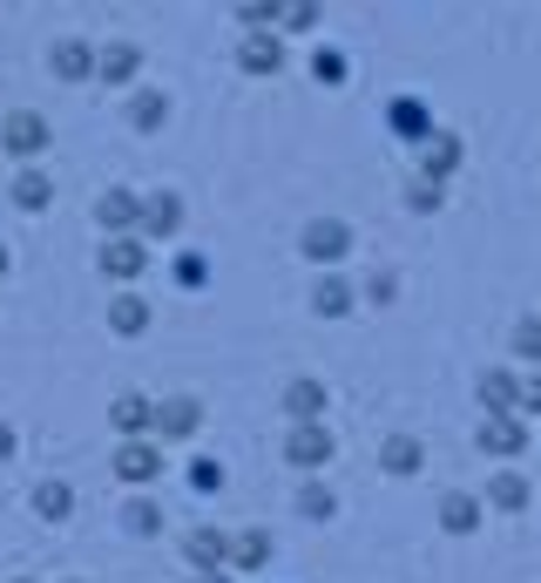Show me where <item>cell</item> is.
<instances>
[{
	"instance_id": "6da1fadb",
	"label": "cell",
	"mask_w": 541,
	"mask_h": 583,
	"mask_svg": "<svg viewBox=\"0 0 541 583\" xmlns=\"http://www.w3.org/2000/svg\"><path fill=\"white\" fill-rule=\"evenodd\" d=\"M298 252H305L312 265H325V272H332V265L352 252V224H345V217H312V224L298 231Z\"/></svg>"
},
{
	"instance_id": "7a4b0ae2",
	"label": "cell",
	"mask_w": 541,
	"mask_h": 583,
	"mask_svg": "<svg viewBox=\"0 0 541 583\" xmlns=\"http://www.w3.org/2000/svg\"><path fill=\"white\" fill-rule=\"evenodd\" d=\"M285 461H292V468H325V461H332V428H325V421H292Z\"/></svg>"
},
{
	"instance_id": "3957f363",
	"label": "cell",
	"mask_w": 541,
	"mask_h": 583,
	"mask_svg": "<svg viewBox=\"0 0 541 583\" xmlns=\"http://www.w3.org/2000/svg\"><path fill=\"white\" fill-rule=\"evenodd\" d=\"M197 428H204V400H190V393L156 400V435H163V441H190Z\"/></svg>"
},
{
	"instance_id": "277c9868",
	"label": "cell",
	"mask_w": 541,
	"mask_h": 583,
	"mask_svg": "<svg viewBox=\"0 0 541 583\" xmlns=\"http://www.w3.org/2000/svg\"><path fill=\"white\" fill-rule=\"evenodd\" d=\"M454 171H461V136H454V129H433V136L420 143V177H426V184H446Z\"/></svg>"
},
{
	"instance_id": "5b68a950",
	"label": "cell",
	"mask_w": 541,
	"mask_h": 583,
	"mask_svg": "<svg viewBox=\"0 0 541 583\" xmlns=\"http://www.w3.org/2000/svg\"><path fill=\"white\" fill-rule=\"evenodd\" d=\"M0 149H8V156H41L48 149V123L35 109H14L8 123H0Z\"/></svg>"
},
{
	"instance_id": "8992f818",
	"label": "cell",
	"mask_w": 541,
	"mask_h": 583,
	"mask_svg": "<svg viewBox=\"0 0 541 583\" xmlns=\"http://www.w3.org/2000/svg\"><path fill=\"white\" fill-rule=\"evenodd\" d=\"M109 428H116L122 441H142V435L156 428V400H142V393H122V400H109Z\"/></svg>"
},
{
	"instance_id": "52a82bcc",
	"label": "cell",
	"mask_w": 541,
	"mask_h": 583,
	"mask_svg": "<svg viewBox=\"0 0 541 583\" xmlns=\"http://www.w3.org/2000/svg\"><path fill=\"white\" fill-rule=\"evenodd\" d=\"M184 231V197L176 191H149L142 197V237H176Z\"/></svg>"
},
{
	"instance_id": "ba28073f",
	"label": "cell",
	"mask_w": 541,
	"mask_h": 583,
	"mask_svg": "<svg viewBox=\"0 0 541 583\" xmlns=\"http://www.w3.org/2000/svg\"><path fill=\"white\" fill-rule=\"evenodd\" d=\"M237 68L244 75H278L285 68V41L278 35H244L237 41Z\"/></svg>"
},
{
	"instance_id": "9c48e42d",
	"label": "cell",
	"mask_w": 541,
	"mask_h": 583,
	"mask_svg": "<svg viewBox=\"0 0 541 583\" xmlns=\"http://www.w3.org/2000/svg\"><path fill=\"white\" fill-rule=\"evenodd\" d=\"M96 265H102L109 279H122V285H129V279H142V265H149V252H142V237H109V244H102V259H96Z\"/></svg>"
},
{
	"instance_id": "30bf717a",
	"label": "cell",
	"mask_w": 541,
	"mask_h": 583,
	"mask_svg": "<svg viewBox=\"0 0 541 583\" xmlns=\"http://www.w3.org/2000/svg\"><path fill=\"white\" fill-rule=\"evenodd\" d=\"M96 224H102L109 237H129V224H142V197H129V191H102V197H96Z\"/></svg>"
},
{
	"instance_id": "8fae6325",
	"label": "cell",
	"mask_w": 541,
	"mask_h": 583,
	"mask_svg": "<svg viewBox=\"0 0 541 583\" xmlns=\"http://www.w3.org/2000/svg\"><path fill=\"white\" fill-rule=\"evenodd\" d=\"M96 48H88V41H55L48 48V68H55V81H88V75H96Z\"/></svg>"
},
{
	"instance_id": "7c38bea8",
	"label": "cell",
	"mask_w": 541,
	"mask_h": 583,
	"mask_svg": "<svg viewBox=\"0 0 541 583\" xmlns=\"http://www.w3.org/2000/svg\"><path fill=\"white\" fill-rule=\"evenodd\" d=\"M474 441H481V455H521L528 448V428L514 421V414H488Z\"/></svg>"
},
{
	"instance_id": "4fadbf2b",
	"label": "cell",
	"mask_w": 541,
	"mask_h": 583,
	"mask_svg": "<svg viewBox=\"0 0 541 583\" xmlns=\"http://www.w3.org/2000/svg\"><path fill=\"white\" fill-rule=\"evenodd\" d=\"M380 468H386V475H420V468H426L420 435H386V441H380Z\"/></svg>"
},
{
	"instance_id": "5bb4252c",
	"label": "cell",
	"mask_w": 541,
	"mask_h": 583,
	"mask_svg": "<svg viewBox=\"0 0 541 583\" xmlns=\"http://www.w3.org/2000/svg\"><path fill=\"white\" fill-rule=\"evenodd\" d=\"M116 475H122V482H156V475H163V448L122 441V448H116Z\"/></svg>"
},
{
	"instance_id": "9a60e30c",
	"label": "cell",
	"mask_w": 541,
	"mask_h": 583,
	"mask_svg": "<svg viewBox=\"0 0 541 583\" xmlns=\"http://www.w3.org/2000/svg\"><path fill=\"white\" fill-rule=\"evenodd\" d=\"M285 414H292V421H325V380L298 373V380L285 387Z\"/></svg>"
},
{
	"instance_id": "2e32d148",
	"label": "cell",
	"mask_w": 541,
	"mask_h": 583,
	"mask_svg": "<svg viewBox=\"0 0 541 583\" xmlns=\"http://www.w3.org/2000/svg\"><path fill=\"white\" fill-rule=\"evenodd\" d=\"M96 75L109 81V89H122V81H136V75H142V48H136V41H116V48H102Z\"/></svg>"
},
{
	"instance_id": "e0dca14e",
	"label": "cell",
	"mask_w": 541,
	"mask_h": 583,
	"mask_svg": "<svg viewBox=\"0 0 541 583\" xmlns=\"http://www.w3.org/2000/svg\"><path fill=\"white\" fill-rule=\"evenodd\" d=\"M184 556H190L197 570H224V563H230V536H224V529H190V536H184Z\"/></svg>"
},
{
	"instance_id": "ac0fdd59",
	"label": "cell",
	"mask_w": 541,
	"mask_h": 583,
	"mask_svg": "<svg viewBox=\"0 0 541 583\" xmlns=\"http://www.w3.org/2000/svg\"><path fill=\"white\" fill-rule=\"evenodd\" d=\"M440 529L446 536H474L481 529V503H474V495H461V488L440 495Z\"/></svg>"
},
{
	"instance_id": "d6986e66",
	"label": "cell",
	"mask_w": 541,
	"mask_h": 583,
	"mask_svg": "<svg viewBox=\"0 0 541 583\" xmlns=\"http://www.w3.org/2000/svg\"><path fill=\"white\" fill-rule=\"evenodd\" d=\"M488 503L514 516V509H528V503H534V488H528V475H521V468H501V475L488 482Z\"/></svg>"
},
{
	"instance_id": "ffe728a7",
	"label": "cell",
	"mask_w": 541,
	"mask_h": 583,
	"mask_svg": "<svg viewBox=\"0 0 541 583\" xmlns=\"http://www.w3.org/2000/svg\"><path fill=\"white\" fill-rule=\"evenodd\" d=\"M312 312H318V319H345V312H352V285H345L338 272H325V279L312 285Z\"/></svg>"
},
{
	"instance_id": "44dd1931",
	"label": "cell",
	"mask_w": 541,
	"mask_h": 583,
	"mask_svg": "<svg viewBox=\"0 0 541 583\" xmlns=\"http://www.w3.org/2000/svg\"><path fill=\"white\" fill-rule=\"evenodd\" d=\"M14 204H21V211H48V204H55V177L28 163V171L14 177Z\"/></svg>"
},
{
	"instance_id": "7402d4cb",
	"label": "cell",
	"mask_w": 541,
	"mask_h": 583,
	"mask_svg": "<svg viewBox=\"0 0 541 583\" xmlns=\"http://www.w3.org/2000/svg\"><path fill=\"white\" fill-rule=\"evenodd\" d=\"M35 516H41V523H68V516H75V488H68V482H41V488H35Z\"/></svg>"
},
{
	"instance_id": "603a6c76",
	"label": "cell",
	"mask_w": 541,
	"mask_h": 583,
	"mask_svg": "<svg viewBox=\"0 0 541 583\" xmlns=\"http://www.w3.org/2000/svg\"><path fill=\"white\" fill-rule=\"evenodd\" d=\"M129 123H136L142 136L163 129V123H169V96H163V89H136V96H129Z\"/></svg>"
},
{
	"instance_id": "cb8c5ba5",
	"label": "cell",
	"mask_w": 541,
	"mask_h": 583,
	"mask_svg": "<svg viewBox=\"0 0 541 583\" xmlns=\"http://www.w3.org/2000/svg\"><path fill=\"white\" fill-rule=\"evenodd\" d=\"M149 325V305L136 299V292H122V299H109V332H122V340H136V332Z\"/></svg>"
},
{
	"instance_id": "d4e9b609",
	"label": "cell",
	"mask_w": 541,
	"mask_h": 583,
	"mask_svg": "<svg viewBox=\"0 0 541 583\" xmlns=\"http://www.w3.org/2000/svg\"><path fill=\"white\" fill-rule=\"evenodd\" d=\"M514 400H521V380L514 373H481V407L488 414H514Z\"/></svg>"
},
{
	"instance_id": "484cf974",
	"label": "cell",
	"mask_w": 541,
	"mask_h": 583,
	"mask_svg": "<svg viewBox=\"0 0 541 583\" xmlns=\"http://www.w3.org/2000/svg\"><path fill=\"white\" fill-rule=\"evenodd\" d=\"M230 563H237V570H264V563H270V536H264V529H237V536H230Z\"/></svg>"
},
{
	"instance_id": "4316f807",
	"label": "cell",
	"mask_w": 541,
	"mask_h": 583,
	"mask_svg": "<svg viewBox=\"0 0 541 583\" xmlns=\"http://www.w3.org/2000/svg\"><path fill=\"white\" fill-rule=\"evenodd\" d=\"M298 516H312V523H332V516H338V495H332L325 482H305V488H298Z\"/></svg>"
},
{
	"instance_id": "83f0119b",
	"label": "cell",
	"mask_w": 541,
	"mask_h": 583,
	"mask_svg": "<svg viewBox=\"0 0 541 583\" xmlns=\"http://www.w3.org/2000/svg\"><path fill=\"white\" fill-rule=\"evenodd\" d=\"M122 529H129V536H163V509L149 503V495H136V503L122 509Z\"/></svg>"
},
{
	"instance_id": "f1b7e54d",
	"label": "cell",
	"mask_w": 541,
	"mask_h": 583,
	"mask_svg": "<svg viewBox=\"0 0 541 583\" xmlns=\"http://www.w3.org/2000/svg\"><path fill=\"white\" fill-rule=\"evenodd\" d=\"M393 129H400V136H420V143L433 136V123H426V109H420L413 96H400V103H393Z\"/></svg>"
},
{
	"instance_id": "f546056e",
	"label": "cell",
	"mask_w": 541,
	"mask_h": 583,
	"mask_svg": "<svg viewBox=\"0 0 541 583\" xmlns=\"http://www.w3.org/2000/svg\"><path fill=\"white\" fill-rule=\"evenodd\" d=\"M440 204H446V184H426V177L406 184V211H440Z\"/></svg>"
},
{
	"instance_id": "4dcf8cb0",
	"label": "cell",
	"mask_w": 541,
	"mask_h": 583,
	"mask_svg": "<svg viewBox=\"0 0 541 583\" xmlns=\"http://www.w3.org/2000/svg\"><path fill=\"white\" fill-rule=\"evenodd\" d=\"M190 488H197V495H217V488H224V461L197 455V461H190Z\"/></svg>"
},
{
	"instance_id": "1f68e13d",
	"label": "cell",
	"mask_w": 541,
	"mask_h": 583,
	"mask_svg": "<svg viewBox=\"0 0 541 583\" xmlns=\"http://www.w3.org/2000/svg\"><path fill=\"white\" fill-rule=\"evenodd\" d=\"M169 272H176V285H204V279H210V259H204V252H176Z\"/></svg>"
},
{
	"instance_id": "d6a6232c",
	"label": "cell",
	"mask_w": 541,
	"mask_h": 583,
	"mask_svg": "<svg viewBox=\"0 0 541 583\" xmlns=\"http://www.w3.org/2000/svg\"><path fill=\"white\" fill-rule=\"evenodd\" d=\"M514 353L521 360H541V319H514Z\"/></svg>"
},
{
	"instance_id": "836d02e7",
	"label": "cell",
	"mask_w": 541,
	"mask_h": 583,
	"mask_svg": "<svg viewBox=\"0 0 541 583\" xmlns=\"http://www.w3.org/2000/svg\"><path fill=\"white\" fill-rule=\"evenodd\" d=\"M312 75H318V81H345V55L318 48V55H312Z\"/></svg>"
},
{
	"instance_id": "e575fe53",
	"label": "cell",
	"mask_w": 541,
	"mask_h": 583,
	"mask_svg": "<svg viewBox=\"0 0 541 583\" xmlns=\"http://www.w3.org/2000/svg\"><path fill=\"white\" fill-rule=\"evenodd\" d=\"M521 407H528V414H541V373H528V380H521Z\"/></svg>"
},
{
	"instance_id": "d590c367",
	"label": "cell",
	"mask_w": 541,
	"mask_h": 583,
	"mask_svg": "<svg viewBox=\"0 0 541 583\" xmlns=\"http://www.w3.org/2000/svg\"><path fill=\"white\" fill-rule=\"evenodd\" d=\"M278 28H312V8H278Z\"/></svg>"
},
{
	"instance_id": "8d00e7d4",
	"label": "cell",
	"mask_w": 541,
	"mask_h": 583,
	"mask_svg": "<svg viewBox=\"0 0 541 583\" xmlns=\"http://www.w3.org/2000/svg\"><path fill=\"white\" fill-rule=\"evenodd\" d=\"M14 448H21V441H14V428L0 421V461H14Z\"/></svg>"
},
{
	"instance_id": "74e56055",
	"label": "cell",
	"mask_w": 541,
	"mask_h": 583,
	"mask_svg": "<svg viewBox=\"0 0 541 583\" xmlns=\"http://www.w3.org/2000/svg\"><path fill=\"white\" fill-rule=\"evenodd\" d=\"M197 583H230V576L224 570H197Z\"/></svg>"
},
{
	"instance_id": "f35d334b",
	"label": "cell",
	"mask_w": 541,
	"mask_h": 583,
	"mask_svg": "<svg viewBox=\"0 0 541 583\" xmlns=\"http://www.w3.org/2000/svg\"><path fill=\"white\" fill-rule=\"evenodd\" d=\"M0 272H8V252H0Z\"/></svg>"
},
{
	"instance_id": "ab89813d",
	"label": "cell",
	"mask_w": 541,
	"mask_h": 583,
	"mask_svg": "<svg viewBox=\"0 0 541 583\" xmlns=\"http://www.w3.org/2000/svg\"><path fill=\"white\" fill-rule=\"evenodd\" d=\"M14 583H35V576H14Z\"/></svg>"
}]
</instances>
